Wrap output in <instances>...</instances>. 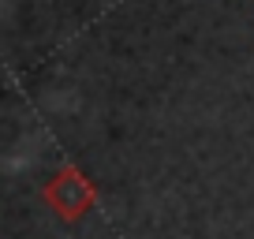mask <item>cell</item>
Wrapping results in <instances>:
<instances>
[{
	"mask_svg": "<svg viewBox=\"0 0 254 239\" xmlns=\"http://www.w3.org/2000/svg\"><path fill=\"white\" fill-rule=\"evenodd\" d=\"M45 198L53 202V209L60 217L75 221V217H82V213H86V206L94 202V187H90L75 168H67V172H60L53 183L45 187Z\"/></svg>",
	"mask_w": 254,
	"mask_h": 239,
	"instance_id": "6da1fadb",
	"label": "cell"
}]
</instances>
